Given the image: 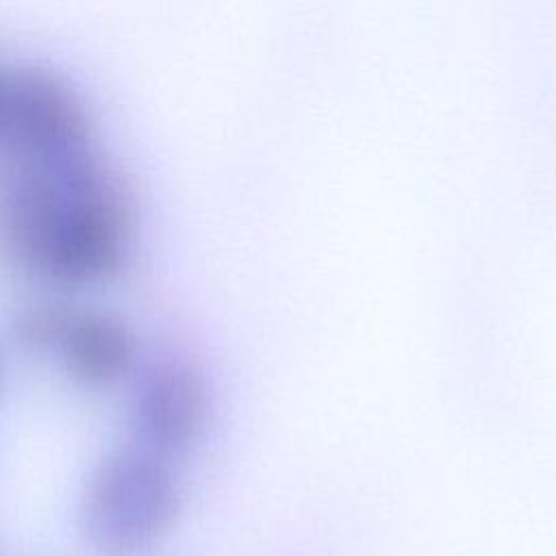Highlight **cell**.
<instances>
[{
	"mask_svg": "<svg viewBox=\"0 0 556 556\" xmlns=\"http://www.w3.org/2000/svg\"><path fill=\"white\" fill-rule=\"evenodd\" d=\"M178 513L180 484L167 458L148 447H126L89 473L80 526L93 547L128 554L159 541Z\"/></svg>",
	"mask_w": 556,
	"mask_h": 556,
	"instance_id": "obj_1",
	"label": "cell"
},
{
	"mask_svg": "<svg viewBox=\"0 0 556 556\" xmlns=\"http://www.w3.org/2000/svg\"><path fill=\"white\" fill-rule=\"evenodd\" d=\"M50 174L63 191V208L43 271L65 282L113 276L124 263L132 224L128 191L93 154Z\"/></svg>",
	"mask_w": 556,
	"mask_h": 556,
	"instance_id": "obj_2",
	"label": "cell"
},
{
	"mask_svg": "<svg viewBox=\"0 0 556 556\" xmlns=\"http://www.w3.org/2000/svg\"><path fill=\"white\" fill-rule=\"evenodd\" d=\"M4 128L59 172L91 156V122L80 96L54 72L26 67L7 83Z\"/></svg>",
	"mask_w": 556,
	"mask_h": 556,
	"instance_id": "obj_3",
	"label": "cell"
},
{
	"mask_svg": "<svg viewBox=\"0 0 556 556\" xmlns=\"http://www.w3.org/2000/svg\"><path fill=\"white\" fill-rule=\"evenodd\" d=\"M211 408V382L202 367L187 358L152 363L135 391L137 430L146 447L165 458L198 441Z\"/></svg>",
	"mask_w": 556,
	"mask_h": 556,
	"instance_id": "obj_4",
	"label": "cell"
},
{
	"mask_svg": "<svg viewBox=\"0 0 556 556\" xmlns=\"http://www.w3.org/2000/svg\"><path fill=\"white\" fill-rule=\"evenodd\" d=\"M63 208V191L46 167H22L0 189V250L20 267L43 269Z\"/></svg>",
	"mask_w": 556,
	"mask_h": 556,
	"instance_id": "obj_5",
	"label": "cell"
},
{
	"mask_svg": "<svg viewBox=\"0 0 556 556\" xmlns=\"http://www.w3.org/2000/svg\"><path fill=\"white\" fill-rule=\"evenodd\" d=\"M67 371L83 384L104 387L122 378L137 358V337L119 315L74 308L59 345Z\"/></svg>",
	"mask_w": 556,
	"mask_h": 556,
	"instance_id": "obj_6",
	"label": "cell"
},
{
	"mask_svg": "<svg viewBox=\"0 0 556 556\" xmlns=\"http://www.w3.org/2000/svg\"><path fill=\"white\" fill-rule=\"evenodd\" d=\"M76 306L65 302H37L22 308L13 321L15 339L30 350L59 348Z\"/></svg>",
	"mask_w": 556,
	"mask_h": 556,
	"instance_id": "obj_7",
	"label": "cell"
},
{
	"mask_svg": "<svg viewBox=\"0 0 556 556\" xmlns=\"http://www.w3.org/2000/svg\"><path fill=\"white\" fill-rule=\"evenodd\" d=\"M7 83L9 78L0 72V130H4V111H7Z\"/></svg>",
	"mask_w": 556,
	"mask_h": 556,
	"instance_id": "obj_8",
	"label": "cell"
},
{
	"mask_svg": "<svg viewBox=\"0 0 556 556\" xmlns=\"http://www.w3.org/2000/svg\"><path fill=\"white\" fill-rule=\"evenodd\" d=\"M0 384H2V361H0Z\"/></svg>",
	"mask_w": 556,
	"mask_h": 556,
	"instance_id": "obj_9",
	"label": "cell"
}]
</instances>
